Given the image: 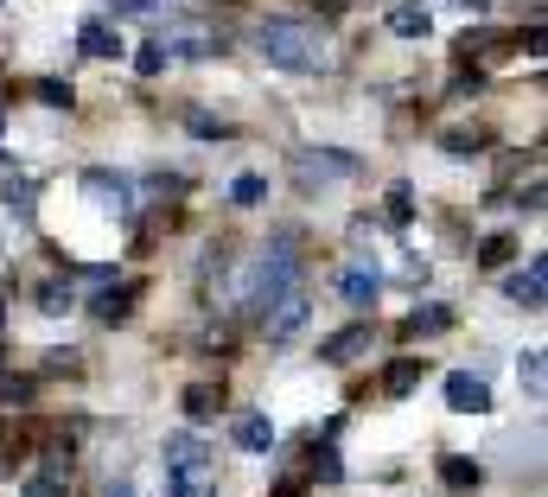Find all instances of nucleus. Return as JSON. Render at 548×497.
I'll use <instances>...</instances> for the list:
<instances>
[{"label":"nucleus","mask_w":548,"mask_h":497,"mask_svg":"<svg viewBox=\"0 0 548 497\" xmlns=\"http://www.w3.org/2000/svg\"><path fill=\"white\" fill-rule=\"evenodd\" d=\"M134 300H141V281H122V287H109V294H96V300H90V319L122 325V319L134 313Z\"/></svg>","instance_id":"obj_12"},{"label":"nucleus","mask_w":548,"mask_h":497,"mask_svg":"<svg viewBox=\"0 0 548 497\" xmlns=\"http://www.w3.org/2000/svg\"><path fill=\"white\" fill-rule=\"evenodd\" d=\"M192 134H204V141H224L230 128H224V122H211V115H192Z\"/></svg>","instance_id":"obj_29"},{"label":"nucleus","mask_w":548,"mask_h":497,"mask_svg":"<svg viewBox=\"0 0 548 497\" xmlns=\"http://www.w3.org/2000/svg\"><path fill=\"white\" fill-rule=\"evenodd\" d=\"M204 459H211V453H204L198 434H166V472H173V478H198Z\"/></svg>","instance_id":"obj_9"},{"label":"nucleus","mask_w":548,"mask_h":497,"mask_svg":"<svg viewBox=\"0 0 548 497\" xmlns=\"http://www.w3.org/2000/svg\"><path fill=\"white\" fill-rule=\"evenodd\" d=\"M440 147L447 153H478L485 147V128H453V134H440Z\"/></svg>","instance_id":"obj_24"},{"label":"nucleus","mask_w":548,"mask_h":497,"mask_svg":"<svg viewBox=\"0 0 548 497\" xmlns=\"http://www.w3.org/2000/svg\"><path fill=\"white\" fill-rule=\"evenodd\" d=\"M370 351V319H357V325H345V332H332L319 345V364H351V357H364Z\"/></svg>","instance_id":"obj_10"},{"label":"nucleus","mask_w":548,"mask_h":497,"mask_svg":"<svg viewBox=\"0 0 548 497\" xmlns=\"http://www.w3.org/2000/svg\"><path fill=\"white\" fill-rule=\"evenodd\" d=\"M20 491L26 497H71V478H64V472H39V478H26Z\"/></svg>","instance_id":"obj_20"},{"label":"nucleus","mask_w":548,"mask_h":497,"mask_svg":"<svg viewBox=\"0 0 548 497\" xmlns=\"http://www.w3.org/2000/svg\"><path fill=\"white\" fill-rule=\"evenodd\" d=\"M134 71H141V77H160V71H166V45H160V39L141 45V51H134Z\"/></svg>","instance_id":"obj_25"},{"label":"nucleus","mask_w":548,"mask_h":497,"mask_svg":"<svg viewBox=\"0 0 548 497\" xmlns=\"http://www.w3.org/2000/svg\"><path fill=\"white\" fill-rule=\"evenodd\" d=\"M402 332H408V338H434V332H453V306H440V300L415 306V313L402 319Z\"/></svg>","instance_id":"obj_13"},{"label":"nucleus","mask_w":548,"mask_h":497,"mask_svg":"<svg viewBox=\"0 0 548 497\" xmlns=\"http://www.w3.org/2000/svg\"><path fill=\"white\" fill-rule=\"evenodd\" d=\"M255 45H262V58L274 64V71H300V77H313L332 64V51H325V39L313 26H300V20H262L255 26Z\"/></svg>","instance_id":"obj_1"},{"label":"nucleus","mask_w":548,"mask_h":497,"mask_svg":"<svg viewBox=\"0 0 548 497\" xmlns=\"http://www.w3.org/2000/svg\"><path fill=\"white\" fill-rule=\"evenodd\" d=\"M440 485H447V491H478V485H485V466L466 459V453H447V459H440Z\"/></svg>","instance_id":"obj_14"},{"label":"nucleus","mask_w":548,"mask_h":497,"mask_svg":"<svg viewBox=\"0 0 548 497\" xmlns=\"http://www.w3.org/2000/svg\"><path fill=\"white\" fill-rule=\"evenodd\" d=\"M300 325H306V294H300V287H287V294L262 313V332L274 338V345H281V338H294Z\"/></svg>","instance_id":"obj_5"},{"label":"nucleus","mask_w":548,"mask_h":497,"mask_svg":"<svg viewBox=\"0 0 548 497\" xmlns=\"http://www.w3.org/2000/svg\"><path fill=\"white\" fill-rule=\"evenodd\" d=\"M504 294L517 300V306H529V313H542V306H548V255H529V268L510 274Z\"/></svg>","instance_id":"obj_4"},{"label":"nucleus","mask_w":548,"mask_h":497,"mask_svg":"<svg viewBox=\"0 0 548 497\" xmlns=\"http://www.w3.org/2000/svg\"><path fill=\"white\" fill-rule=\"evenodd\" d=\"M510 255H517V243H510V236H485V249H478V268H504Z\"/></svg>","instance_id":"obj_22"},{"label":"nucleus","mask_w":548,"mask_h":497,"mask_svg":"<svg viewBox=\"0 0 548 497\" xmlns=\"http://www.w3.org/2000/svg\"><path fill=\"white\" fill-rule=\"evenodd\" d=\"M236 447H243V453H268L274 447V421L268 415H243V421H236Z\"/></svg>","instance_id":"obj_17"},{"label":"nucleus","mask_w":548,"mask_h":497,"mask_svg":"<svg viewBox=\"0 0 548 497\" xmlns=\"http://www.w3.org/2000/svg\"><path fill=\"white\" fill-rule=\"evenodd\" d=\"M179 408L192 415V427H204V421H217V408H224V389H217V383H192L179 396Z\"/></svg>","instance_id":"obj_15"},{"label":"nucleus","mask_w":548,"mask_h":497,"mask_svg":"<svg viewBox=\"0 0 548 497\" xmlns=\"http://www.w3.org/2000/svg\"><path fill=\"white\" fill-rule=\"evenodd\" d=\"M287 287H300V262H294V243L281 236V243H274V249L262 255V262H255V281H249V313L262 319L268 306L287 294Z\"/></svg>","instance_id":"obj_2"},{"label":"nucleus","mask_w":548,"mask_h":497,"mask_svg":"<svg viewBox=\"0 0 548 497\" xmlns=\"http://www.w3.org/2000/svg\"><path fill=\"white\" fill-rule=\"evenodd\" d=\"M109 497H134V485H128V478H122V485H109Z\"/></svg>","instance_id":"obj_33"},{"label":"nucleus","mask_w":548,"mask_h":497,"mask_svg":"<svg viewBox=\"0 0 548 497\" xmlns=\"http://www.w3.org/2000/svg\"><path fill=\"white\" fill-rule=\"evenodd\" d=\"M389 32H396V39H427V32H434V13L427 7H389Z\"/></svg>","instance_id":"obj_16"},{"label":"nucleus","mask_w":548,"mask_h":497,"mask_svg":"<svg viewBox=\"0 0 548 497\" xmlns=\"http://www.w3.org/2000/svg\"><path fill=\"white\" fill-rule=\"evenodd\" d=\"M274 497H300V485H281V491H274Z\"/></svg>","instance_id":"obj_34"},{"label":"nucleus","mask_w":548,"mask_h":497,"mask_svg":"<svg viewBox=\"0 0 548 497\" xmlns=\"http://www.w3.org/2000/svg\"><path fill=\"white\" fill-rule=\"evenodd\" d=\"M300 173H306V179H357L364 166H357V153H345V147H313Z\"/></svg>","instance_id":"obj_8"},{"label":"nucleus","mask_w":548,"mask_h":497,"mask_svg":"<svg viewBox=\"0 0 548 497\" xmlns=\"http://www.w3.org/2000/svg\"><path fill=\"white\" fill-rule=\"evenodd\" d=\"M306 472L325 478V485H332V478H345V466H338V453H332V440H325V447H319V440L306 447Z\"/></svg>","instance_id":"obj_19"},{"label":"nucleus","mask_w":548,"mask_h":497,"mask_svg":"<svg viewBox=\"0 0 548 497\" xmlns=\"http://www.w3.org/2000/svg\"><path fill=\"white\" fill-rule=\"evenodd\" d=\"M447 7H466V13H485L491 0H447Z\"/></svg>","instance_id":"obj_32"},{"label":"nucleus","mask_w":548,"mask_h":497,"mask_svg":"<svg viewBox=\"0 0 548 497\" xmlns=\"http://www.w3.org/2000/svg\"><path fill=\"white\" fill-rule=\"evenodd\" d=\"M421 376H427L421 357H396V364H389V376H383V389H389V396H408V389H415Z\"/></svg>","instance_id":"obj_18"},{"label":"nucleus","mask_w":548,"mask_h":497,"mask_svg":"<svg viewBox=\"0 0 548 497\" xmlns=\"http://www.w3.org/2000/svg\"><path fill=\"white\" fill-rule=\"evenodd\" d=\"M83 192H90L109 217H134V192H128V179H122V173H109V166H90V173H83Z\"/></svg>","instance_id":"obj_3"},{"label":"nucleus","mask_w":548,"mask_h":497,"mask_svg":"<svg viewBox=\"0 0 548 497\" xmlns=\"http://www.w3.org/2000/svg\"><path fill=\"white\" fill-rule=\"evenodd\" d=\"M517 376H523V389H529V396H542V351H523Z\"/></svg>","instance_id":"obj_27"},{"label":"nucleus","mask_w":548,"mask_h":497,"mask_svg":"<svg viewBox=\"0 0 548 497\" xmlns=\"http://www.w3.org/2000/svg\"><path fill=\"white\" fill-rule=\"evenodd\" d=\"M230 198H236V204H262V198H268V179H255V173H243V179L230 185Z\"/></svg>","instance_id":"obj_26"},{"label":"nucleus","mask_w":548,"mask_h":497,"mask_svg":"<svg viewBox=\"0 0 548 497\" xmlns=\"http://www.w3.org/2000/svg\"><path fill=\"white\" fill-rule=\"evenodd\" d=\"M415 217V185H389V224H408Z\"/></svg>","instance_id":"obj_23"},{"label":"nucleus","mask_w":548,"mask_h":497,"mask_svg":"<svg viewBox=\"0 0 548 497\" xmlns=\"http://www.w3.org/2000/svg\"><path fill=\"white\" fill-rule=\"evenodd\" d=\"M77 51H83V58H96V64H115V58H128L122 32H115L109 20H83V32H77Z\"/></svg>","instance_id":"obj_6"},{"label":"nucleus","mask_w":548,"mask_h":497,"mask_svg":"<svg viewBox=\"0 0 548 497\" xmlns=\"http://www.w3.org/2000/svg\"><path fill=\"white\" fill-rule=\"evenodd\" d=\"M338 294H345V306H376V294H383V274H376L370 262H357V268H345V281H338Z\"/></svg>","instance_id":"obj_11"},{"label":"nucleus","mask_w":548,"mask_h":497,"mask_svg":"<svg viewBox=\"0 0 548 497\" xmlns=\"http://www.w3.org/2000/svg\"><path fill=\"white\" fill-rule=\"evenodd\" d=\"M0 134H7V109H0Z\"/></svg>","instance_id":"obj_35"},{"label":"nucleus","mask_w":548,"mask_h":497,"mask_svg":"<svg viewBox=\"0 0 548 497\" xmlns=\"http://www.w3.org/2000/svg\"><path fill=\"white\" fill-rule=\"evenodd\" d=\"M447 402L459 408V415H491V389H485V376L453 370V376H447Z\"/></svg>","instance_id":"obj_7"},{"label":"nucleus","mask_w":548,"mask_h":497,"mask_svg":"<svg viewBox=\"0 0 548 497\" xmlns=\"http://www.w3.org/2000/svg\"><path fill=\"white\" fill-rule=\"evenodd\" d=\"M39 370H45V376H77V370H83V357L64 345V351H45V357H39Z\"/></svg>","instance_id":"obj_21"},{"label":"nucleus","mask_w":548,"mask_h":497,"mask_svg":"<svg viewBox=\"0 0 548 497\" xmlns=\"http://www.w3.org/2000/svg\"><path fill=\"white\" fill-rule=\"evenodd\" d=\"M39 96L51 102V109H71V83H58V77H45V83H39Z\"/></svg>","instance_id":"obj_28"},{"label":"nucleus","mask_w":548,"mask_h":497,"mask_svg":"<svg viewBox=\"0 0 548 497\" xmlns=\"http://www.w3.org/2000/svg\"><path fill=\"white\" fill-rule=\"evenodd\" d=\"M39 306H45V313H64V306H71V294H64V287H45Z\"/></svg>","instance_id":"obj_30"},{"label":"nucleus","mask_w":548,"mask_h":497,"mask_svg":"<svg viewBox=\"0 0 548 497\" xmlns=\"http://www.w3.org/2000/svg\"><path fill=\"white\" fill-rule=\"evenodd\" d=\"M160 0H109V13H153Z\"/></svg>","instance_id":"obj_31"}]
</instances>
